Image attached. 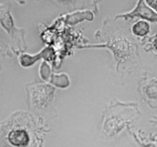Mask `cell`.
<instances>
[{
    "mask_svg": "<svg viewBox=\"0 0 157 147\" xmlns=\"http://www.w3.org/2000/svg\"><path fill=\"white\" fill-rule=\"evenodd\" d=\"M53 88L48 85H38L32 88L31 97L35 106L43 108L51 101L53 95Z\"/></svg>",
    "mask_w": 157,
    "mask_h": 147,
    "instance_id": "cell-3",
    "label": "cell"
},
{
    "mask_svg": "<svg viewBox=\"0 0 157 147\" xmlns=\"http://www.w3.org/2000/svg\"><path fill=\"white\" fill-rule=\"evenodd\" d=\"M50 52H52L51 48H46L44 50H42V52L38 53L36 55H30V54H22L21 57H20V64H21L23 67L27 68L32 66L34 63H36L40 57H47L50 54Z\"/></svg>",
    "mask_w": 157,
    "mask_h": 147,
    "instance_id": "cell-6",
    "label": "cell"
},
{
    "mask_svg": "<svg viewBox=\"0 0 157 147\" xmlns=\"http://www.w3.org/2000/svg\"><path fill=\"white\" fill-rule=\"evenodd\" d=\"M145 93L150 99H157V78H153L145 87Z\"/></svg>",
    "mask_w": 157,
    "mask_h": 147,
    "instance_id": "cell-8",
    "label": "cell"
},
{
    "mask_svg": "<svg viewBox=\"0 0 157 147\" xmlns=\"http://www.w3.org/2000/svg\"><path fill=\"white\" fill-rule=\"evenodd\" d=\"M59 2H61L63 4H70L72 3L73 1H75V0H58Z\"/></svg>",
    "mask_w": 157,
    "mask_h": 147,
    "instance_id": "cell-11",
    "label": "cell"
},
{
    "mask_svg": "<svg viewBox=\"0 0 157 147\" xmlns=\"http://www.w3.org/2000/svg\"><path fill=\"white\" fill-rule=\"evenodd\" d=\"M85 48H108L109 49L115 57L119 68L120 63L128 58L133 52V44L131 41L125 37H116L111 38L109 41L104 44H94V45H85Z\"/></svg>",
    "mask_w": 157,
    "mask_h": 147,
    "instance_id": "cell-1",
    "label": "cell"
},
{
    "mask_svg": "<svg viewBox=\"0 0 157 147\" xmlns=\"http://www.w3.org/2000/svg\"><path fill=\"white\" fill-rule=\"evenodd\" d=\"M134 19V18H141L144 21H150L151 23H157V12L151 10L146 3L145 0H139L136 6L132 11L126 12L124 14L117 15L115 19Z\"/></svg>",
    "mask_w": 157,
    "mask_h": 147,
    "instance_id": "cell-2",
    "label": "cell"
},
{
    "mask_svg": "<svg viewBox=\"0 0 157 147\" xmlns=\"http://www.w3.org/2000/svg\"><path fill=\"white\" fill-rule=\"evenodd\" d=\"M0 25L7 31L8 34L12 37L16 32H19V30L15 27L11 14L2 5H0Z\"/></svg>",
    "mask_w": 157,
    "mask_h": 147,
    "instance_id": "cell-5",
    "label": "cell"
},
{
    "mask_svg": "<svg viewBox=\"0 0 157 147\" xmlns=\"http://www.w3.org/2000/svg\"><path fill=\"white\" fill-rule=\"evenodd\" d=\"M151 45L152 49L157 53V34H155L152 38H151Z\"/></svg>",
    "mask_w": 157,
    "mask_h": 147,
    "instance_id": "cell-10",
    "label": "cell"
},
{
    "mask_svg": "<svg viewBox=\"0 0 157 147\" xmlns=\"http://www.w3.org/2000/svg\"><path fill=\"white\" fill-rule=\"evenodd\" d=\"M151 30V26L147 21L140 20L139 22H136L132 26V33L139 37V38H144L146 37Z\"/></svg>",
    "mask_w": 157,
    "mask_h": 147,
    "instance_id": "cell-7",
    "label": "cell"
},
{
    "mask_svg": "<svg viewBox=\"0 0 157 147\" xmlns=\"http://www.w3.org/2000/svg\"><path fill=\"white\" fill-rule=\"evenodd\" d=\"M8 141L14 147H26L30 142V137L25 129H15L9 133Z\"/></svg>",
    "mask_w": 157,
    "mask_h": 147,
    "instance_id": "cell-4",
    "label": "cell"
},
{
    "mask_svg": "<svg viewBox=\"0 0 157 147\" xmlns=\"http://www.w3.org/2000/svg\"><path fill=\"white\" fill-rule=\"evenodd\" d=\"M145 3L155 12H157V0H145Z\"/></svg>",
    "mask_w": 157,
    "mask_h": 147,
    "instance_id": "cell-9",
    "label": "cell"
},
{
    "mask_svg": "<svg viewBox=\"0 0 157 147\" xmlns=\"http://www.w3.org/2000/svg\"><path fill=\"white\" fill-rule=\"evenodd\" d=\"M144 147H157V146L155 144H153V143H149V144L145 145Z\"/></svg>",
    "mask_w": 157,
    "mask_h": 147,
    "instance_id": "cell-12",
    "label": "cell"
}]
</instances>
